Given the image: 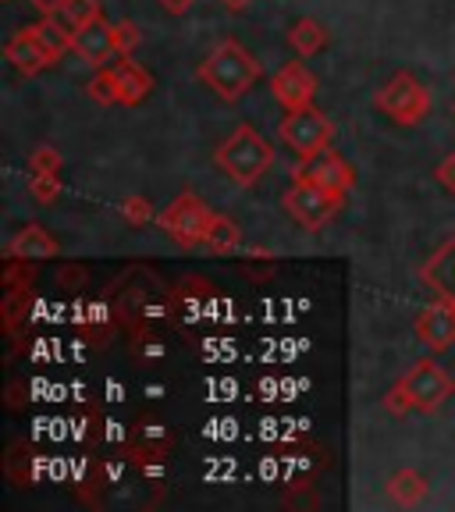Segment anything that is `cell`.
<instances>
[{
    "label": "cell",
    "mask_w": 455,
    "mask_h": 512,
    "mask_svg": "<svg viewBox=\"0 0 455 512\" xmlns=\"http://www.w3.org/2000/svg\"><path fill=\"white\" fill-rule=\"evenodd\" d=\"M196 79L224 104H239L260 79V61L239 40H221L196 68Z\"/></svg>",
    "instance_id": "1"
},
{
    "label": "cell",
    "mask_w": 455,
    "mask_h": 512,
    "mask_svg": "<svg viewBox=\"0 0 455 512\" xmlns=\"http://www.w3.org/2000/svg\"><path fill=\"white\" fill-rule=\"evenodd\" d=\"M455 392V381L441 363L434 360H420L392 384V392L384 395V409L392 416H406V413H434L441 409Z\"/></svg>",
    "instance_id": "2"
},
{
    "label": "cell",
    "mask_w": 455,
    "mask_h": 512,
    "mask_svg": "<svg viewBox=\"0 0 455 512\" xmlns=\"http://www.w3.org/2000/svg\"><path fill=\"white\" fill-rule=\"evenodd\" d=\"M214 164L242 189H253L260 178L271 171L274 146L267 143L253 125H239L232 136L214 150Z\"/></svg>",
    "instance_id": "3"
},
{
    "label": "cell",
    "mask_w": 455,
    "mask_h": 512,
    "mask_svg": "<svg viewBox=\"0 0 455 512\" xmlns=\"http://www.w3.org/2000/svg\"><path fill=\"white\" fill-rule=\"evenodd\" d=\"M214 217L217 214L210 210V203L203 200V196H196V192H178L175 200L157 214V224L175 246L196 249V246H207Z\"/></svg>",
    "instance_id": "4"
},
{
    "label": "cell",
    "mask_w": 455,
    "mask_h": 512,
    "mask_svg": "<svg viewBox=\"0 0 455 512\" xmlns=\"http://www.w3.org/2000/svg\"><path fill=\"white\" fill-rule=\"evenodd\" d=\"M374 107L395 121V125H420L431 114V89L416 79L413 72H399L374 93Z\"/></svg>",
    "instance_id": "5"
},
{
    "label": "cell",
    "mask_w": 455,
    "mask_h": 512,
    "mask_svg": "<svg viewBox=\"0 0 455 512\" xmlns=\"http://www.w3.org/2000/svg\"><path fill=\"white\" fill-rule=\"evenodd\" d=\"M345 196L331 189H320V185L306 182V178H292V189L281 196V207L285 214H292V221L306 232H320L324 224H331L342 210Z\"/></svg>",
    "instance_id": "6"
},
{
    "label": "cell",
    "mask_w": 455,
    "mask_h": 512,
    "mask_svg": "<svg viewBox=\"0 0 455 512\" xmlns=\"http://www.w3.org/2000/svg\"><path fill=\"white\" fill-rule=\"evenodd\" d=\"M331 136H335V125L324 111L317 107H303V111H285L278 125V139L296 153L299 160H310L317 153H324L331 146Z\"/></svg>",
    "instance_id": "7"
},
{
    "label": "cell",
    "mask_w": 455,
    "mask_h": 512,
    "mask_svg": "<svg viewBox=\"0 0 455 512\" xmlns=\"http://www.w3.org/2000/svg\"><path fill=\"white\" fill-rule=\"evenodd\" d=\"M292 178H306V182L338 192V196H349L356 189V168L338 150H331V146L324 153H317V157L299 160L296 168H292Z\"/></svg>",
    "instance_id": "8"
},
{
    "label": "cell",
    "mask_w": 455,
    "mask_h": 512,
    "mask_svg": "<svg viewBox=\"0 0 455 512\" xmlns=\"http://www.w3.org/2000/svg\"><path fill=\"white\" fill-rule=\"evenodd\" d=\"M271 93L285 111H303V107H313V100H317V75L306 64L288 61L271 75Z\"/></svg>",
    "instance_id": "9"
},
{
    "label": "cell",
    "mask_w": 455,
    "mask_h": 512,
    "mask_svg": "<svg viewBox=\"0 0 455 512\" xmlns=\"http://www.w3.org/2000/svg\"><path fill=\"white\" fill-rule=\"evenodd\" d=\"M72 54L79 57V61H86L93 72H100V68H111L114 57H121L118 54V40H114V25L107 22V18H96V22L75 29Z\"/></svg>",
    "instance_id": "10"
},
{
    "label": "cell",
    "mask_w": 455,
    "mask_h": 512,
    "mask_svg": "<svg viewBox=\"0 0 455 512\" xmlns=\"http://www.w3.org/2000/svg\"><path fill=\"white\" fill-rule=\"evenodd\" d=\"M416 338L427 352H445L455 345V310L448 303L424 306L420 317H416Z\"/></svg>",
    "instance_id": "11"
},
{
    "label": "cell",
    "mask_w": 455,
    "mask_h": 512,
    "mask_svg": "<svg viewBox=\"0 0 455 512\" xmlns=\"http://www.w3.org/2000/svg\"><path fill=\"white\" fill-rule=\"evenodd\" d=\"M420 281L431 288L441 303H448L455 310V232L448 235L445 246H438L427 256V264L420 267Z\"/></svg>",
    "instance_id": "12"
},
{
    "label": "cell",
    "mask_w": 455,
    "mask_h": 512,
    "mask_svg": "<svg viewBox=\"0 0 455 512\" xmlns=\"http://www.w3.org/2000/svg\"><path fill=\"white\" fill-rule=\"evenodd\" d=\"M4 57H8V64L15 68L18 75H29V79H32V75L47 72L50 64H57L54 54H50V50L43 47L36 36H32L29 25H25V29H18L15 36L4 43Z\"/></svg>",
    "instance_id": "13"
},
{
    "label": "cell",
    "mask_w": 455,
    "mask_h": 512,
    "mask_svg": "<svg viewBox=\"0 0 455 512\" xmlns=\"http://www.w3.org/2000/svg\"><path fill=\"white\" fill-rule=\"evenodd\" d=\"M61 253L54 235L43 224H25L22 232L8 242V260H25V264H40V260H54Z\"/></svg>",
    "instance_id": "14"
},
{
    "label": "cell",
    "mask_w": 455,
    "mask_h": 512,
    "mask_svg": "<svg viewBox=\"0 0 455 512\" xmlns=\"http://www.w3.org/2000/svg\"><path fill=\"white\" fill-rule=\"evenodd\" d=\"M114 68V79H118V96L125 107H139L146 100V96L153 93V75L150 68H143L139 61H132V57H121L118 64H111Z\"/></svg>",
    "instance_id": "15"
},
{
    "label": "cell",
    "mask_w": 455,
    "mask_h": 512,
    "mask_svg": "<svg viewBox=\"0 0 455 512\" xmlns=\"http://www.w3.org/2000/svg\"><path fill=\"white\" fill-rule=\"evenodd\" d=\"M388 502L399 505V509H413L427 498V477L416 470H399L388 477Z\"/></svg>",
    "instance_id": "16"
},
{
    "label": "cell",
    "mask_w": 455,
    "mask_h": 512,
    "mask_svg": "<svg viewBox=\"0 0 455 512\" xmlns=\"http://www.w3.org/2000/svg\"><path fill=\"white\" fill-rule=\"evenodd\" d=\"M32 29V36L43 43V47L54 54V61H61L68 50H72V36H75V29L68 22H64L61 15H43L36 25H29Z\"/></svg>",
    "instance_id": "17"
},
{
    "label": "cell",
    "mask_w": 455,
    "mask_h": 512,
    "mask_svg": "<svg viewBox=\"0 0 455 512\" xmlns=\"http://www.w3.org/2000/svg\"><path fill=\"white\" fill-rule=\"evenodd\" d=\"M288 43L299 57H313L328 47V29L317 22V18H296L288 25Z\"/></svg>",
    "instance_id": "18"
},
{
    "label": "cell",
    "mask_w": 455,
    "mask_h": 512,
    "mask_svg": "<svg viewBox=\"0 0 455 512\" xmlns=\"http://www.w3.org/2000/svg\"><path fill=\"white\" fill-rule=\"evenodd\" d=\"M207 249H210V253H217V256L239 253V249H242V228L228 214H217L214 228H210V235H207Z\"/></svg>",
    "instance_id": "19"
},
{
    "label": "cell",
    "mask_w": 455,
    "mask_h": 512,
    "mask_svg": "<svg viewBox=\"0 0 455 512\" xmlns=\"http://www.w3.org/2000/svg\"><path fill=\"white\" fill-rule=\"evenodd\" d=\"M86 96L93 100V104H100V107L121 104V96H118V79H114V68H100V72H96L93 79H89Z\"/></svg>",
    "instance_id": "20"
},
{
    "label": "cell",
    "mask_w": 455,
    "mask_h": 512,
    "mask_svg": "<svg viewBox=\"0 0 455 512\" xmlns=\"http://www.w3.org/2000/svg\"><path fill=\"white\" fill-rule=\"evenodd\" d=\"M57 15L72 25V29H82V25L104 18V8H100V0H64V8Z\"/></svg>",
    "instance_id": "21"
},
{
    "label": "cell",
    "mask_w": 455,
    "mask_h": 512,
    "mask_svg": "<svg viewBox=\"0 0 455 512\" xmlns=\"http://www.w3.org/2000/svg\"><path fill=\"white\" fill-rule=\"evenodd\" d=\"M118 214L125 217L132 228H143V224L157 221V214H153V203L146 200V196H125V200L118 203Z\"/></svg>",
    "instance_id": "22"
},
{
    "label": "cell",
    "mask_w": 455,
    "mask_h": 512,
    "mask_svg": "<svg viewBox=\"0 0 455 512\" xmlns=\"http://www.w3.org/2000/svg\"><path fill=\"white\" fill-rule=\"evenodd\" d=\"M29 192H32V200L47 207V203H54L57 196H61V175H40V171H32Z\"/></svg>",
    "instance_id": "23"
},
{
    "label": "cell",
    "mask_w": 455,
    "mask_h": 512,
    "mask_svg": "<svg viewBox=\"0 0 455 512\" xmlns=\"http://www.w3.org/2000/svg\"><path fill=\"white\" fill-rule=\"evenodd\" d=\"M29 168L40 171V175H61L64 157L54 150V146H36V150L29 153Z\"/></svg>",
    "instance_id": "24"
},
{
    "label": "cell",
    "mask_w": 455,
    "mask_h": 512,
    "mask_svg": "<svg viewBox=\"0 0 455 512\" xmlns=\"http://www.w3.org/2000/svg\"><path fill=\"white\" fill-rule=\"evenodd\" d=\"M114 40H118V54L121 57H132V50L143 43V32H139L136 22H114Z\"/></svg>",
    "instance_id": "25"
},
{
    "label": "cell",
    "mask_w": 455,
    "mask_h": 512,
    "mask_svg": "<svg viewBox=\"0 0 455 512\" xmlns=\"http://www.w3.org/2000/svg\"><path fill=\"white\" fill-rule=\"evenodd\" d=\"M25 303H29V296H25V288H11L8 299H4V317H8V331L15 328L18 320H22L18 313H22V306H25Z\"/></svg>",
    "instance_id": "26"
},
{
    "label": "cell",
    "mask_w": 455,
    "mask_h": 512,
    "mask_svg": "<svg viewBox=\"0 0 455 512\" xmlns=\"http://www.w3.org/2000/svg\"><path fill=\"white\" fill-rule=\"evenodd\" d=\"M434 178H438L441 189L452 192V196H455V153H448V157L441 160L438 168H434Z\"/></svg>",
    "instance_id": "27"
},
{
    "label": "cell",
    "mask_w": 455,
    "mask_h": 512,
    "mask_svg": "<svg viewBox=\"0 0 455 512\" xmlns=\"http://www.w3.org/2000/svg\"><path fill=\"white\" fill-rule=\"evenodd\" d=\"M32 8L40 11V15H57L64 8V0H29Z\"/></svg>",
    "instance_id": "28"
},
{
    "label": "cell",
    "mask_w": 455,
    "mask_h": 512,
    "mask_svg": "<svg viewBox=\"0 0 455 512\" xmlns=\"http://www.w3.org/2000/svg\"><path fill=\"white\" fill-rule=\"evenodd\" d=\"M160 4H164L168 15H185V11L192 8V0H160Z\"/></svg>",
    "instance_id": "29"
},
{
    "label": "cell",
    "mask_w": 455,
    "mask_h": 512,
    "mask_svg": "<svg viewBox=\"0 0 455 512\" xmlns=\"http://www.w3.org/2000/svg\"><path fill=\"white\" fill-rule=\"evenodd\" d=\"M224 4V11H232V15H242V11L249 8V4H253V0H221Z\"/></svg>",
    "instance_id": "30"
},
{
    "label": "cell",
    "mask_w": 455,
    "mask_h": 512,
    "mask_svg": "<svg viewBox=\"0 0 455 512\" xmlns=\"http://www.w3.org/2000/svg\"><path fill=\"white\" fill-rule=\"evenodd\" d=\"M452 114H455V104H452Z\"/></svg>",
    "instance_id": "31"
}]
</instances>
